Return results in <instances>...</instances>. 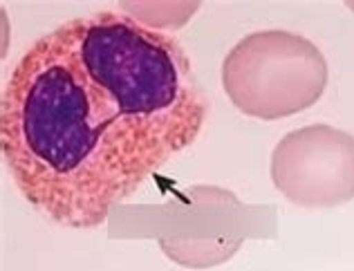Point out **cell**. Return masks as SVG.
<instances>
[{"label":"cell","mask_w":354,"mask_h":271,"mask_svg":"<svg viewBox=\"0 0 354 271\" xmlns=\"http://www.w3.org/2000/svg\"><path fill=\"white\" fill-rule=\"evenodd\" d=\"M207 117L175 36L95 12L25 50L3 92L0 142L34 211L90 231L189 148Z\"/></svg>","instance_id":"1"},{"label":"cell","mask_w":354,"mask_h":271,"mask_svg":"<svg viewBox=\"0 0 354 271\" xmlns=\"http://www.w3.org/2000/svg\"><path fill=\"white\" fill-rule=\"evenodd\" d=\"M222 86L240 112L276 121L321 99L328 86V63L305 36L285 30L254 32L227 54Z\"/></svg>","instance_id":"2"},{"label":"cell","mask_w":354,"mask_h":271,"mask_svg":"<svg viewBox=\"0 0 354 271\" xmlns=\"http://www.w3.org/2000/svg\"><path fill=\"white\" fill-rule=\"evenodd\" d=\"M272 182L303 209L354 200V135L328 124L292 130L272 153Z\"/></svg>","instance_id":"3"}]
</instances>
